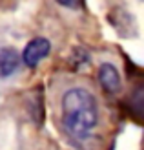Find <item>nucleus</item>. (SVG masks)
Instances as JSON below:
<instances>
[{
    "instance_id": "1",
    "label": "nucleus",
    "mask_w": 144,
    "mask_h": 150,
    "mask_svg": "<svg viewBox=\"0 0 144 150\" xmlns=\"http://www.w3.org/2000/svg\"><path fill=\"white\" fill-rule=\"evenodd\" d=\"M98 125V103L86 88H70L62 95V126L73 139L84 141Z\"/></svg>"
},
{
    "instance_id": "2",
    "label": "nucleus",
    "mask_w": 144,
    "mask_h": 150,
    "mask_svg": "<svg viewBox=\"0 0 144 150\" xmlns=\"http://www.w3.org/2000/svg\"><path fill=\"white\" fill-rule=\"evenodd\" d=\"M49 51H51L49 40L39 37V39H33L31 42H27V46L24 48V53H22V61L26 62V66L33 68V66H37L42 59H46L49 55Z\"/></svg>"
},
{
    "instance_id": "3",
    "label": "nucleus",
    "mask_w": 144,
    "mask_h": 150,
    "mask_svg": "<svg viewBox=\"0 0 144 150\" xmlns=\"http://www.w3.org/2000/svg\"><path fill=\"white\" fill-rule=\"evenodd\" d=\"M98 81H100L102 88L110 93H117L120 90V75L115 66L110 62H104L98 68Z\"/></svg>"
},
{
    "instance_id": "4",
    "label": "nucleus",
    "mask_w": 144,
    "mask_h": 150,
    "mask_svg": "<svg viewBox=\"0 0 144 150\" xmlns=\"http://www.w3.org/2000/svg\"><path fill=\"white\" fill-rule=\"evenodd\" d=\"M18 53L13 48H2L0 50V77H11L18 70Z\"/></svg>"
},
{
    "instance_id": "5",
    "label": "nucleus",
    "mask_w": 144,
    "mask_h": 150,
    "mask_svg": "<svg viewBox=\"0 0 144 150\" xmlns=\"http://www.w3.org/2000/svg\"><path fill=\"white\" fill-rule=\"evenodd\" d=\"M133 106L139 110V114L144 115V88L137 90V93L133 97Z\"/></svg>"
},
{
    "instance_id": "6",
    "label": "nucleus",
    "mask_w": 144,
    "mask_h": 150,
    "mask_svg": "<svg viewBox=\"0 0 144 150\" xmlns=\"http://www.w3.org/2000/svg\"><path fill=\"white\" fill-rule=\"evenodd\" d=\"M57 2H58L60 6L67 7V9H79L80 4H82V0H57Z\"/></svg>"
}]
</instances>
